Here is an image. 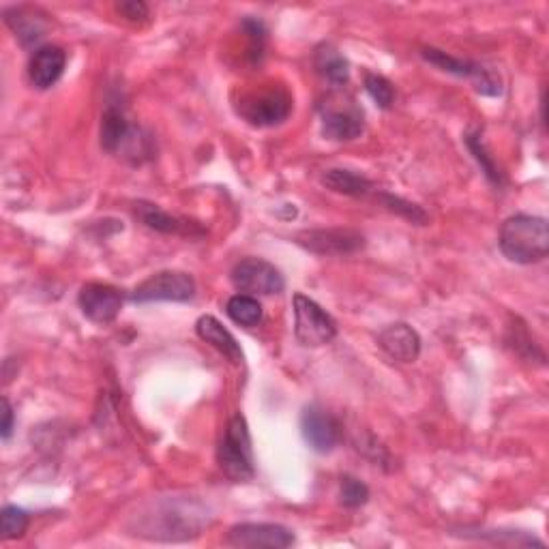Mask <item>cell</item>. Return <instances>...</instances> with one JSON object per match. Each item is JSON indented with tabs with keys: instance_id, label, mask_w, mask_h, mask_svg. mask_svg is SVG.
Masks as SVG:
<instances>
[{
	"instance_id": "277c9868",
	"label": "cell",
	"mask_w": 549,
	"mask_h": 549,
	"mask_svg": "<svg viewBox=\"0 0 549 549\" xmlns=\"http://www.w3.org/2000/svg\"><path fill=\"white\" fill-rule=\"evenodd\" d=\"M290 110L292 97L281 86L258 88V91L245 93L236 103V112L254 127H275L284 123L290 116Z\"/></svg>"
},
{
	"instance_id": "cb8c5ba5",
	"label": "cell",
	"mask_w": 549,
	"mask_h": 549,
	"mask_svg": "<svg viewBox=\"0 0 549 549\" xmlns=\"http://www.w3.org/2000/svg\"><path fill=\"white\" fill-rule=\"evenodd\" d=\"M376 200L380 202V206H384V209H389L391 213L412 221V224H419V226L427 224L429 217H427V213L421 209L419 204H412V202H408L404 198L387 194V191H378Z\"/></svg>"
},
{
	"instance_id": "d6986e66",
	"label": "cell",
	"mask_w": 549,
	"mask_h": 549,
	"mask_svg": "<svg viewBox=\"0 0 549 549\" xmlns=\"http://www.w3.org/2000/svg\"><path fill=\"white\" fill-rule=\"evenodd\" d=\"M5 22L11 28L24 48L35 46L43 37H46L48 24L37 11L26 7H11L5 9Z\"/></svg>"
},
{
	"instance_id": "e0dca14e",
	"label": "cell",
	"mask_w": 549,
	"mask_h": 549,
	"mask_svg": "<svg viewBox=\"0 0 549 549\" xmlns=\"http://www.w3.org/2000/svg\"><path fill=\"white\" fill-rule=\"evenodd\" d=\"M196 333L202 341H206V344L213 346L217 352L224 354L230 363H234V365L243 363L245 356H243L239 341L234 339V335L217 318H213V316L198 318Z\"/></svg>"
},
{
	"instance_id": "4fadbf2b",
	"label": "cell",
	"mask_w": 549,
	"mask_h": 549,
	"mask_svg": "<svg viewBox=\"0 0 549 549\" xmlns=\"http://www.w3.org/2000/svg\"><path fill=\"white\" fill-rule=\"evenodd\" d=\"M125 303L123 292L110 284H86L78 294L82 314L95 324H110L121 314Z\"/></svg>"
},
{
	"instance_id": "8992f818",
	"label": "cell",
	"mask_w": 549,
	"mask_h": 549,
	"mask_svg": "<svg viewBox=\"0 0 549 549\" xmlns=\"http://www.w3.org/2000/svg\"><path fill=\"white\" fill-rule=\"evenodd\" d=\"M421 56L429 65L438 67L444 73H451V76L470 80L474 91H477L479 95H485V97H500L502 95V80L498 73L492 69H487L479 63H472V61H464V58L451 56L438 48H423Z\"/></svg>"
},
{
	"instance_id": "3957f363",
	"label": "cell",
	"mask_w": 549,
	"mask_h": 549,
	"mask_svg": "<svg viewBox=\"0 0 549 549\" xmlns=\"http://www.w3.org/2000/svg\"><path fill=\"white\" fill-rule=\"evenodd\" d=\"M217 464L234 483H245L256 477L254 449H251L249 427L243 414H234L217 447Z\"/></svg>"
},
{
	"instance_id": "8fae6325",
	"label": "cell",
	"mask_w": 549,
	"mask_h": 549,
	"mask_svg": "<svg viewBox=\"0 0 549 549\" xmlns=\"http://www.w3.org/2000/svg\"><path fill=\"white\" fill-rule=\"evenodd\" d=\"M226 543L241 549H286L294 545V534L281 524H236L230 528Z\"/></svg>"
},
{
	"instance_id": "30bf717a",
	"label": "cell",
	"mask_w": 549,
	"mask_h": 549,
	"mask_svg": "<svg viewBox=\"0 0 549 549\" xmlns=\"http://www.w3.org/2000/svg\"><path fill=\"white\" fill-rule=\"evenodd\" d=\"M365 129V116L354 101L331 99L322 106V136L333 142L356 140Z\"/></svg>"
},
{
	"instance_id": "7a4b0ae2",
	"label": "cell",
	"mask_w": 549,
	"mask_h": 549,
	"mask_svg": "<svg viewBox=\"0 0 549 549\" xmlns=\"http://www.w3.org/2000/svg\"><path fill=\"white\" fill-rule=\"evenodd\" d=\"M498 245L504 258L515 264H537L549 254V226L539 215L519 213L500 226Z\"/></svg>"
},
{
	"instance_id": "5bb4252c",
	"label": "cell",
	"mask_w": 549,
	"mask_h": 549,
	"mask_svg": "<svg viewBox=\"0 0 549 549\" xmlns=\"http://www.w3.org/2000/svg\"><path fill=\"white\" fill-rule=\"evenodd\" d=\"M378 346L399 363H414L421 354V337L410 324H391L378 335Z\"/></svg>"
},
{
	"instance_id": "7402d4cb",
	"label": "cell",
	"mask_w": 549,
	"mask_h": 549,
	"mask_svg": "<svg viewBox=\"0 0 549 549\" xmlns=\"http://www.w3.org/2000/svg\"><path fill=\"white\" fill-rule=\"evenodd\" d=\"M226 314L232 322L251 329V326H258L262 322V305L251 294H234L226 303Z\"/></svg>"
},
{
	"instance_id": "ac0fdd59",
	"label": "cell",
	"mask_w": 549,
	"mask_h": 549,
	"mask_svg": "<svg viewBox=\"0 0 549 549\" xmlns=\"http://www.w3.org/2000/svg\"><path fill=\"white\" fill-rule=\"evenodd\" d=\"M131 136L125 110L118 101H110L101 114V148L108 153H118Z\"/></svg>"
},
{
	"instance_id": "d4e9b609",
	"label": "cell",
	"mask_w": 549,
	"mask_h": 549,
	"mask_svg": "<svg viewBox=\"0 0 549 549\" xmlns=\"http://www.w3.org/2000/svg\"><path fill=\"white\" fill-rule=\"evenodd\" d=\"M243 33L247 37V58L251 63H260L264 56V48H266V26L262 20L258 18H245L241 22Z\"/></svg>"
},
{
	"instance_id": "7c38bea8",
	"label": "cell",
	"mask_w": 549,
	"mask_h": 549,
	"mask_svg": "<svg viewBox=\"0 0 549 549\" xmlns=\"http://www.w3.org/2000/svg\"><path fill=\"white\" fill-rule=\"evenodd\" d=\"M301 434L309 449L316 453H331L341 442V425L331 412L320 406H307L301 414Z\"/></svg>"
},
{
	"instance_id": "ba28073f",
	"label": "cell",
	"mask_w": 549,
	"mask_h": 549,
	"mask_svg": "<svg viewBox=\"0 0 549 549\" xmlns=\"http://www.w3.org/2000/svg\"><path fill=\"white\" fill-rule=\"evenodd\" d=\"M232 286L241 294H279L286 288V279L275 264L262 258H245L234 264L230 273Z\"/></svg>"
},
{
	"instance_id": "2e32d148",
	"label": "cell",
	"mask_w": 549,
	"mask_h": 549,
	"mask_svg": "<svg viewBox=\"0 0 549 549\" xmlns=\"http://www.w3.org/2000/svg\"><path fill=\"white\" fill-rule=\"evenodd\" d=\"M136 217L146 228L161 234H181V236L204 234V230L198 228L196 224H189V221L181 217H174L151 202H136Z\"/></svg>"
},
{
	"instance_id": "44dd1931",
	"label": "cell",
	"mask_w": 549,
	"mask_h": 549,
	"mask_svg": "<svg viewBox=\"0 0 549 549\" xmlns=\"http://www.w3.org/2000/svg\"><path fill=\"white\" fill-rule=\"evenodd\" d=\"M314 65L320 76L335 86H344L350 80V63L346 61L344 54H339V50L331 46V43H322L316 50Z\"/></svg>"
},
{
	"instance_id": "603a6c76",
	"label": "cell",
	"mask_w": 549,
	"mask_h": 549,
	"mask_svg": "<svg viewBox=\"0 0 549 549\" xmlns=\"http://www.w3.org/2000/svg\"><path fill=\"white\" fill-rule=\"evenodd\" d=\"M464 140H466L468 151L472 153V157L477 159V163L481 166V172L485 174L487 181L492 183V185H496V187H502V185H504V176H502V172H500V168H498L496 159H494L492 155H489L487 146H485V142H483L481 131H468Z\"/></svg>"
},
{
	"instance_id": "6da1fadb",
	"label": "cell",
	"mask_w": 549,
	"mask_h": 549,
	"mask_svg": "<svg viewBox=\"0 0 549 549\" xmlns=\"http://www.w3.org/2000/svg\"><path fill=\"white\" fill-rule=\"evenodd\" d=\"M211 522V515L202 504L187 500H166L153 511L138 517L133 537L148 541H189L200 537V530Z\"/></svg>"
},
{
	"instance_id": "f1b7e54d",
	"label": "cell",
	"mask_w": 549,
	"mask_h": 549,
	"mask_svg": "<svg viewBox=\"0 0 549 549\" xmlns=\"http://www.w3.org/2000/svg\"><path fill=\"white\" fill-rule=\"evenodd\" d=\"M0 519H3V539L5 541L24 537V532L28 530V522H31L28 513L20 507H13V504H9V507L3 509Z\"/></svg>"
},
{
	"instance_id": "83f0119b",
	"label": "cell",
	"mask_w": 549,
	"mask_h": 549,
	"mask_svg": "<svg viewBox=\"0 0 549 549\" xmlns=\"http://www.w3.org/2000/svg\"><path fill=\"white\" fill-rule=\"evenodd\" d=\"M365 91L376 101L378 108L389 110L393 106L395 88L384 76H378V73H365Z\"/></svg>"
},
{
	"instance_id": "4dcf8cb0",
	"label": "cell",
	"mask_w": 549,
	"mask_h": 549,
	"mask_svg": "<svg viewBox=\"0 0 549 549\" xmlns=\"http://www.w3.org/2000/svg\"><path fill=\"white\" fill-rule=\"evenodd\" d=\"M13 423H16V414H13V408L9 404V399L3 397V425H0V436H3V440L11 438Z\"/></svg>"
},
{
	"instance_id": "4316f807",
	"label": "cell",
	"mask_w": 549,
	"mask_h": 549,
	"mask_svg": "<svg viewBox=\"0 0 549 549\" xmlns=\"http://www.w3.org/2000/svg\"><path fill=\"white\" fill-rule=\"evenodd\" d=\"M339 500L346 509H359L369 500V487L361 479L344 474L339 483Z\"/></svg>"
},
{
	"instance_id": "5b68a950",
	"label": "cell",
	"mask_w": 549,
	"mask_h": 549,
	"mask_svg": "<svg viewBox=\"0 0 549 549\" xmlns=\"http://www.w3.org/2000/svg\"><path fill=\"white\" fill-rule=\"evenodd\" d=\"M294 337L305 348H320L337 337V324L326 311L305 294H294Z\"/></svg>"
},
{
	"instance_id": "9c48e42d",
	"label": "cell",
	"mask_w": 549,
	"mask_h": 549,
	"mask_svg": "<svg viewBox=\"0 0 549 549\" xmlns=\"http://www.w3.org/2000/svg\"><path fill=\"white\" fill-rule=\"evenodd\" d=\"M294 241L318 256H350L365 247V236L350 228L305 230Z\"/></svg>"
},
{
	"instance_id": "f546056e",
	"label": "cell",
	"mask_w": 549,
	"mask_h": 549,
	"mask_svg": "<svg viewBox=\"0 0 549 549\" xmlns=\"http://www.w3.org/2000/svg\"><path fill=\"white\" fill-rule=\"evenodd\" d=\"M116 11L129 22H144L148 18V7L140 0H127V3H118Z\"/></svg>"
},
{
	"instance_id": "ffe728a7",
	"label": "cell",
	"mask_w": 549,
	"mask_h": 549,
	"mask_svg": "<svg viewBox=\"0 0 549 549\" xmlns=\"http://www.w3.org/2000/svg\"><path fill=\"white\" fill-rule=\"evenodd\" d=\"M322 185L326 189L335 191V194L350 196V198H367L376 194V185L369 181V178L350 170H341V168L326 170L322 174Z\"/></svg>"
},
{
	"instance_id": "484cf974",
	"label": "cell",
	"mask_w": 549,
	"mask_h": 549,
	"mask_svg": "<svg viewBox=\"0 0 549 549\" xmlns=\"http://www.w3.org/2000/svg\"><path fill=\"white\" fill-rule=\"evenodd\" d=\"M464 537H477V539H483V541H492V543H498V545H515V547H530V545H537V547H543L545 543L537 537H532V534H526V532H504V530H485V532H466Z\"/></svg>"
},
{
	"instance_id": "52a82bcc",
	"label": "cell",
	"mask_w": 549,
	"mask_h": 549,
	"mask_svg": "<svg viewBox=\"0 0 549 549\" xmlns=\"http://www.w3.org/2000/svg\"><path fill=\"white\" fill-rule=\"evenodd\" d=\"M196 296V281L189 273L183 271H161L155 273L131 292L133 303H187Z\"/></svg>"
},
{
	"instance_id": "9a60e30c",
	"label": "cell",
	"mask_w": 549,
	"mask_h": 549,
	"mask_svg": "<svg viewBox=\"0 0 549 549\" xmlns=\"http://www.w3.org/2000/svg\"><path fill=\"white\" fill-rule=\"evenodd\" d=\"M65 65L67 54L63 48L43 46L31 56V63H28V78H31V84L39 88V91H46V88H52L63 78Z\"/></svg>"
}]
</instances>
